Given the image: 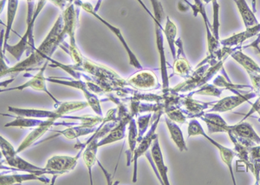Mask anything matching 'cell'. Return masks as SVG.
<instances>
[{"label": "cell", "mask_w": 260, "mask_h": 185, "mask_svg": "<svg viewBox=\"0 0 260 185\" xmlns=\"http://www.w3.org/2000/svg\"><path fill=\"white\" fill-rule=\"evenodd\" d=\"M188 135L190 136H197V135H201L205 138H207V140L209 141L212 144H213L217 149L219 150V154L221 157L222 161L224 162L226 165H228V169L230 170L231 176L233 178V182L234 184H236L235 182V177H234V171H233V159L235 157V152L233 149L226 148V147L223 146L220 143H217L216 141L213 140L210 137H208L207 134H205L204 130L201 127L200 122H197L196 120H193L189 124V127H188Z\"/></svg>", "instance_id": "obj_1"}, {"label": "cell", "mask_w": 260, "mask_h": 185, "mask_svg": "<svg viewBox=\"0 0 260 185\" xmlns=\"http://www.w3.org/2000/svg\"><path fill=\"white\" fill-rule=\"evenodd\" d=\"M193 1H194V5L192 6V8L193 12H194V16H197V13H201L202 18L204 19L205 25H206V29H207L208 52H209V56H213L217 50L219 49V40L216 39L212 33V30H211L212 24H210V22L207 18V11H206V8H205L204 5H203V1L202 0H193Z\"/></svg>", "instance_id": "obj_2"}, {"label": "cell", "mask_w": 260, "mask_h": 185, "mask_svg": "<svg viewBox=\"0 0 260 185\" xmlns=\"http://www.w3.org/2000/svg\"><path fill=\"white\" fill-rule=\"evenodd\" d=\"M255 96H256V92H249L245 95L239 94V95L234 96V97H226L225 99L217 102L210 111L225 112V111H232L237 106L242 105L243 103L248 101L249 99L254 98Z\"/></svg>", "instance_id": "obj_3"}, {"label": "cell", "mask_w": 260, "mask_h": 185, "mask_svg": "<svg viewBox=\"0 0 260 185\" xmlns=\"http://www.w3.org/2000/svg\"><path fill=\"white\" fill-rule=\"evenodd\" d=\"M228 133L237 136L238 138L251 140L260 144V138L248 122H240L234 126H229Z\"/></svg>", "instance_id": "obj_4"}, {"label": "cell", "mask_w": 260, "mask_h": 185, "mask_svg": "<svg viewBox=\"0 0 260 185\" xmlns=\"http://www.w3.org/2000/svg\"><path fill=\"white\" fill-rule=\"evenodd\" d=\"M234 3L236 4L237 8L239 10L246 29L259 24V22L257 21V18L255 16L254 12L249 7L246 0H234Z\"/></svg>", "instance_id": "obj_5"}, {"label": "cell", "mask_w": 260, "mask_h": 185, "mask_svg": "<svg viewBox=\"0 0 260 185\" xmlns=\"http://www.w3.org/2000/svg\"><path fill=\"white\" fill-rule=\"evenodd\" d=\"M231 57L240 64V66H242L246 72L259 73L260 74L259 66H257L254 60L251 59V57H249L247 55L243 53L241 50H240V51L235 50L233 53L231 54Z\"/></svg>", "instance_id": "obj_6"}, {"label": "cell", "mask_w": 260, "mask_h": 185, "mask_svg": "<svg viewBox=\"0 0 260 185\" xmlns=\"http://www.w3.org/2000/svg\"><path fill=\"white\" fill-rule=\"evenodd\" d=\"M202 119L207 122L208 126V130L211 133H216V132H228V124L222 119L221 116L217 114H207L203 116Z\"/></svg>", "instance_id": "obj_7"}, {"label": "cell", "mask_w": 260, "mask_h": 185, "mask_svg": "<svg viewBox=\"0 0 260 185\" xmlns=\"http://www.w3.org/2000/svg\"><path fill=\"white\" fill-rule=\"evenodd\" d=\"M167 125L169 129V132L171 133V138L173 140L175 141L178 148L183 151L186 150V143L184 140L183 134L180 131V129L178 127L174 122H170L169 119H167Z\"/></svg>", "instance_id": "obj_8"}, {"label": "cell", "mask_w": 260, "mask_h": 185, "mask_svg": "<svg viewBox=\"0 0 260 185\" xmlns=\"http://www.w3.org/2000/svg\"><path fill=\"white\" fill-rule=\"evenodd\" d=\"M152 152H153V157H154V162L156 164L157 167L160 170V175L162 176L163 180L165 182L166 184H169V180L167 177V168L164 165V162H163L162 154L160 152V147L158 145L157 141H155L154 143V147L152 149Z\"/></svg>", "instance_id": "obj_9"}, {"label": "cell", "mask_w": 260, "mask_h": 185, "mask_svg": "<svg viewBox=\"0 0 260 185\" xmlns=\"http://www.w3.org/2000/svg\"><path fill=\"white\" fill-rule=\"evenodd\" d=\"M176 33H177V28L175 26V24L168 18V21L166 24L165 34L169 41V46L171 48L172 53H173V57L175 59V38H176Z\"/></svg>", "instance_id": "obj_10"}, {"label": "cell", "mask_w": 260, "mask_h": 185, "mask_svg": "<svg viewBox=\"0 0 260 185\" xmlns=\"http://www.w3.org/2000/svg\"><path fill=\"white\" fill-rule=\"evenodd\" d=\"M18 0H9L8 2V21H7V33L6 34V40L9 35L10 30L12 29V22L16 15V11L18 8Z\"/></svg>", "instance_id": "obj_11"}, {"label": "cell", "mask_w": 260, "mask_h": 185, "mask_svg": "<svg viewBox=\"0 0 260 185\" xmlns=\"http://www.w3.org/2000/svg\"><path fill=\"white\" fill-rule=\"evenodd\" d=\"M213 22L212 24V33L213 36L215 37L216 39L219 40V5L217 0H213Z\"/></svg>", "instance_id": "obj_12"}, {"label": "cell", "mask_w": 260, "mask_h": 185, "mask_svg": "<svg viewBox=\"0 0 260 185\" xmlns=\"http://www.w3.org/2000/svg\"><path fill=\"white\" fill-rule=\"evenodd\" d=\"M190 71H191V66L185 57L179 58L175 61V72L176 74L186 76L189 73Z\"/></svg>", "instance_id": "obj_13"}, {"label": "cell", "mask_w": 260, "mask_h": 185, "mask_svg": "<svg viewBox=\"0 0 260 185\" xmlns=\"http://www.w3.org/2000/svg\"><path fill=\"white\" fill-rule=\"evenodd\" d=\"M222 89H219L218 87L214 85H211V84H206L204 86L201 88V90L197 91V94H201V95H209L214 96V97H219L221 94Z\"/></svg>", "instance_id": "obj_14"}, {"label": "cell", "mask_w": 260, "mask_h": 185, "mask_svg": "<svg viewBox=\"0 0 260 185\" xmlns=\"http://www.w3.org/2000/svg\"><path fill=\"white\" fill-rule=\"evenodd\" d=\"M250 78H251V83L253 85L255 92L257 93L260 96V74L259 73H252V72H247Z\"/></svg>", "instance_id": "obj_15"}, {"label": "cell", "mask_w": 260, "mask_h": 185, "mask_svg": "<svg viewBox=\"0 0 260 185\" xmlns=\"http://www.w3.org/2000/svg\"><path fill=\"white\" fill-rule=\"evenodd\" d=\"M260 44V33L257 35V39L255 40L254 42L251 43V44H250V45H247V46H245V48L247 47H255V48H258V45H259Z\"/></svg>", "instance_id": "obj_16"}, {"label": "cell", "mask_w": 260, "mask_h": 185, "mask_svg": "<svg viewBox=\"0 0 260 185\" xmlns=\"http://www.w3.org/2000/svg\"><path fill=\"white\" fill-rule=\"evenodd\" d=\"M251 7H252V11L256 13L257 12V0H252V3H251Z\"/></svg>", "instance_id": "obj_17"}, {"label": "cell", "mask_w": 260, "mask_h": 185, "mask_svg": "<svg viewBox=\"0 0 260 185\" xmlns=\"http://www.w3.org/2000/svg\"><path fill=\"white\" fill-rule=\"evenodd\" d=\"M205 4L210 3V2H213V0H202Z\"/></svg>", "instance_id": "obj_18"}]
</instances>
